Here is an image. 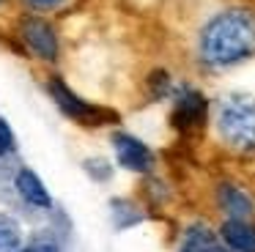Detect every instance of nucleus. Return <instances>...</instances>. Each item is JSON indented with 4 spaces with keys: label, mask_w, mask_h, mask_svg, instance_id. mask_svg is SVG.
Listing matches in <instances>:
<instances>
[{
    "label": "nucleus",
    "mask_w": 255,
    "mask_h": 252,
    "mask_svg": "<svg viewBox=\"0 0 255 252\" xmlns=\"http://www.w3.org/2000/svg\"><path fill=\"white\" fill-rule=\"evenodd\" d=\"M83 170L88 173V178H94L96 184H105V181H110L113 178V162L107 156H88L83 162Z\"/></svg>",
    "instance_id": "nucleus-16"
},
{
    "label": "nucleus",
    "mask_w": 255,
    "mask_h": 252,
    "mask_svg": "<svg viewBox=\"0 0 255 252\" xmlns=\"http://www.w3.org/2000/svg\"><path fill=\"white\" fill-rule=\"evenodd\" d=\"M167 104H170L167 124L184 140L198 137L211 124V99L203 93V88L189 82V80L176 82V91H173Z\"/></svg>",
    "instance_id": "nucleus-5"
},
{
    "label": "nucleus",
    "mask_w": 255,
    "mask_h": 252,
    "mask_svg": "<svg viewBox=\"0 0 255 252\" xmlns=\"http://www.w3.org/2000/svg\"><path fill=\"white\" fill-rule=\"evenodd\" d=\"M63 244L52 230H39V233L28 236L19 252H61Z\"/></svg>",
    "instance_id": "nucleus-15"
},
{
    "label": "nucleus",
    "mask_w": 255,
    "mask_h": 252,
    "mask_svg": "<svg viewBox=\"0 0 255 252\" xmlns=\"http://www.w3.org/2000/svg\"><path fill=\"white\" fill-rule=\"evenodd\" d=\"M14 153H17V134H14V126L0 115V162L11 159Z\"/></svg>",
    "instance_id": "nucleus-17"
},
{
    "label": "nucleus",
    "mask_w": 255,
    "mask_h": 252,
    "mask_svg": "<svg viewBox=\"0 0 255 252\" xmlns=\"http://www.w3.org/2000/svg\"><path fill=\"white\" fill-rule=\"evenodd\" d=\"M19 11L25 14H39V16H55L61 14L63 8L72 5V0H14Z\"/></svg>",
    "instance_id": "nucleus-14"
},
{
    "label": "nucleus",
    "mask_w": 255,
    "mask_h": 252,
    "mask_svg": "<svg viewBox=\"0 0 255 252\" xmlns=\"http://www.w3.org/2000/svg\"><path fill=\"white\" fill-rule=\"evenodd\" d=\"M220 244L228 252H255V222L253 219H222Z\"/></svg>",
    "instance_id": "nucleus-9"
},
{
    "label": "nucleus",
    "mask_w": 255,
    "mask_h": 252,
    "mask_svg": "<svg viewBox=\"0 0 255 252\" xmlns=\"http://www.w3.org/2000/svg\"><path fill=\"white\" fill-rule=\"evenodd\" d=\"M211 129L225 151L255 156V93L231 88L211 99Z\"/></svg>",
    "instance_id": "nucleus-2"
},
{
    "label": "nucleus",
    "mask_w": 255,
    "mask_h": 252,
    "mask_svg": "<svg viewBox=\"0 0 255 252\" xmlns=\"http://www.w3.org/2000/svg\"><path fill=\"white\" fill-rule=\"evenodd\" d=\"M25 244L22 225L14 214L0 211V252H19Z\"/></svg>",
    "instance_id": "nucleus-12"
},
{
    "label": "nucleus",
    "mask_w": 255,
    "mask_h": 252,
    "mask_svg": "<svg viewBox=\"0 0 255 252\" xmlns=\"http://www.w3.org/2000/svg\"><path fill=\"white\" fill-rule=\"evenodd\" d=\"M214 203L225 219H253L255 214V197L236 181H220L214 189Z\"/></svg>",
    "instance_id": "nucleus-8"
},
{
    "label": "nucleus",
    "mask_w": 255,
    "mask_h": 252,
    "mask_svg": "<svg viewBox=\"0 0 255 252\" xmlns=\"http://www.w3.org/2000/svg\"><path fill=\"white\" fill-rule=\"evenodd\" d=\"M178 77L173 74L167 66H151L143 77V96L148 104H165L170 102L173 91H176Z\"/></svg>",
    "instance_id": "nucleus-10"
},
{
    "label": "nucleus",
    "mask_w": 255,
    "mask_h": 252,
    "mask_svg": "<svg viewBox=\"0 0 255 252\" xmlns=\"http://www.w3.org/2000/svg\"><path fill=\"white\" fill-rule=\"evenodd\" d=\"M189 60L209 77L236 71L255 60V3L228 0L200 14L189 36Z\"/></svg>",
    "instance_id": "nucleus-1"
},
{
    "label": "nucleus",
    "mask_w": 255,
    "mask_h": 252,
    "mask_svg": "<svg viewBox=\"0 0 255 252\" xmlns=\"http://www.w3.org/2000/svg\"><path fill=\"white\" fill-rule=\"evenodd\" d=\"M11 186H14V195L19 197V203L28 206V208H33V211H44L47 214V211L55 208V200H52L47 184L41 181V175L36 173L33 167H28V164H19V167L14 170Z\"/></svg>",
    "instance_id": "nucleus-7"
},
{
    "label": "nucleus",
    "mask_w": 255,
    "mask_h": 252,
    "mask_svg": "<svg viewBox=\"0 0 255 252\" xmlns=\"http://www.w3.org/2000/svg\"><path fill=\"white\" fill-rule=\"evenodd\" d=\"M110 214H113V222H116L118 230L134 228V225L143 222V211H140L132 200H127V197H113L110 200Z\"/></svg>",
    "instance_id": "nucleus-13"
},
{
    "label": "nucleus",
    "mask_w": 255,
    "mask_h": 252,
    "mask_svg": "<svg viewBox=\"0 0 255 252\" xmlns=\"http://www.w3.org/2000/svg\"><path fill=\"white\" fill-rule=\"evenodd\" d=\"M110 148H113V159L121 170L134 175H148L156 167V153L145 140H140L137 134L124 129H113L110 131Z\"/></svg>",
    "instance_id": "nucleus-6"
},
{
    "label": "nucleus",
    "mask_w": 255,
    "mask_h": 252,
    "mask_svg": "<svg viewBox=\"0 0 255 252\" xmlns=\"http://www.w3.org/2000/svg\"><path fill=\"white\" fill-rule=\"evenodd\" d=\"M44 93L50 96V102L55 104V110L63 115V118L74 121L77 126H85V129L116 126L118 121H121L113 107H105V104H99V102H91V99H85L80 91H74L72 82L55 69H50L44 74Z\"/></svg>",
    "instance_id": "nucleus-4"
},
{
    "label": "nucleus",
    "mask_w": 255,
    "mask_h": 252,
    "mask_svg": "<svg viewBox=\"0 0 255 252\" xmlns=\"http://www.w3.org/2000/svg\"><path fill=\"white\" fill-rule=\"evenodd\" d=\"M14 3V0H0V11H6L8 8V5H11Z\"/></svg>",
    "instance_id": "nucleus-18"
},
{
    "label": "nucleus",
    "mask_w": 255,
    "mask_h": 252,
    "mask_svg": "<svg viewBox=\"0 0 255 252\" xmlns=\"http://www.w3.org/2000/svg\"><path fill=\"white\" fill-rule=\"evenodd\" d=\"M214 247H220V236L203 222H192L178 241V252H211Z\"/></svg>",
    "instance_id": "nucleus-11"
},
{
    "label": "nucleus",
    "mask_w": 255,
    "mask_h": 252,
    "mask_svg": "<svg viewBox=\"0 0 255 252\" xmlns=\"http://www.w3.org/2000/svg\"><path fill=\"white\" fill-rule=\"evenodd\" d=\"M14 30V47L25 58L36 60V63L47 66V69H58L63 60V38L58 30L52 16H39V14H25L19 11L11 22Z\"/></svg>",
    "instance_id": "nucleus-3"
}]
</instances>
